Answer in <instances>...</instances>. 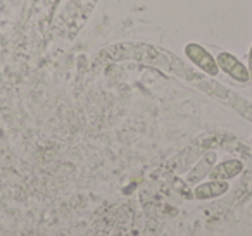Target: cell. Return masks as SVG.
<instances>
[{
	"mask_svg": "<svg viewBox=\"0 0 252 236\" xmlns=\"http://www.w3.org/2000/svg\"><path fill=\"white\" fill-rule=\"evenodd\" d=\"M224 102H226L231 109H235V111H237L238 114L245 119V121L252 122V102L251 100H247V98H244L242 95H238V93H235V91L230 90Z\"/></svg>",
	"mask_w": 252,
	"mask_h": 236,
	"instance_id": "cell-6",
	"label": "cell"
},
{
	"mask_svg": "<svg viewBox=\"0 0 252 236\" xmlns=\"http://www.w3.org/2000/svg\"><path fill=\"white\" fill-rule=\"evenodd\" d=\"M185 56H187V59L195 67H199L202 73L209 74V76H218V73H220L216 57H213V54L207 52L199 43H187Z\"/></svg>",
	"mask_w": 252,
	"mask_h": 236,
	"instance_id": "cell-1",
	"label": "cell"
},
{
	"mask_svg": "<svg viewBox=\"0 0 252 236\" xmlns=\"http://www.w3.org/2000/svg\"><path fill=\"white\" fill-rule=\"evenodd\" d=\"M131 236H140V235H138V233H137V231H133V235H131Z\"/></svg>",
	"mask_w": 252,
	"mask_h": 236,
	"instance_id": "cell-9",
	"label": "cell"
},
{
	"mask_svg": "<svg viewBox=\"0 0 252 236\" xmlns=\"http://www.w3.org/2000/svg\"><path fill=\"white\" fill-rule=\"evenodd\" d=\"M56 2H59V0H36L35 7H38V5L42 4L40 11H36V12H43V14H45V12H50L54 9V4H56Z\"/></svg>",
	"mask_w": 252,
	"mask_h": 236,
	"instance_id": "cell-7",
	"label": "cell"
},
{
	"mask_svg": "<svg viewBox=\"0 0 252 236\" xmlns=\"http://www.w3.org/2000/svg\"><path fill=\"white\" fill-rule=\"evenodd\" d=\"M251 145H252V138H251Z\"/></svg>",
	"mask_w": 252,
	"mask_h": 236,
	"instance_id": "cell-10",
	"label": "cell"
},
{
	"mask_svg": "<svg viewBox=\"0 0 252 236\" xmlns=\"http://www.w3.org/2000/svg\"><path fill=\"white\" fill-rule=\"evenodd\" d=\"M245 166L240 159H228L223 162L216 164V166L211 169L209 177L211 179H221V181H230L233 177L240 176L244 173Z\"/></svg>",
	"mask_w": 252,
	"mask_h": 236,
	"instance_id": "cell-4",
	"label": "cell"
},
{
	"mask_svg": "<svg viewBox=\"0 0 252 236\" xmlns=\"http://www.w3.org/2000/svg\"><path fill=\"white\" fill-rule=\"evenodd\" d=\"M249 64H247V69H249V76H251V81H252V45H251V50H249Z\"/></svg>",
	"mask_w": 252,
	"mask_h": 236,
	"instance_id": "cell-8",
	"label": "cell"
},
{
	"mask_svg": "<svg viewBox=\"0 0 252 236\" xmlns=\"http://www.w3.org/2000/svg\"><path fill=\"white\" fill-rule=\"evenodd\" d=\"M216 62L220 71H223L224 74L231 78V80L238 81V83H249L251 76H249V69L247 66H244L240 59L233 56L230 52H220L216 57Z\"/></svg>",
	"mask_w": 252,
	"mask_h": 236,
	"instance_id": "cell-2",
	"label": "cell"
},
{
	"mask_svg": "<svg viewBox=\"0 0 252 236\" xmlns=\"http://www.w3.org/2000/svg\"><path fill=\"white\" fill-rule=\"evenodd\" d=\"M216 166V152H206L199 160L195 162V166L192 167V171L187 176V181L190 184H197L204 179L206 176H209L211 169Z\"/></svg>",
	"mask_w": 252,
	"mask_h": 236,
	"instance_id": "cell-5",
	"label": "cell"
},
{
	"mask_svg": "<svg viewBox=\"0 0 252 236\" xmlns=\"http://www.w3.org/2000/svg\"><path fill=\"white\" fill-rule=\"evenodd\" d=\"M230 190L228 181L221 179H209L206 183H199L193 188V197L197 200H213V198L223 197L226 191Z\"/></svg>",
	"mask_w": 252,
	"mask_h": 236,
	"instance_id": "cell-3",
	"label": "cell"
}]
</instances>
